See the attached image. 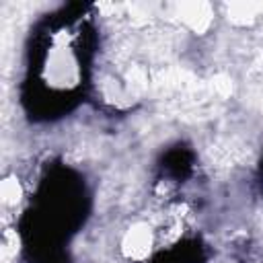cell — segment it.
<instances>
[{"label":"cell","instance_id":"cell-1","mask_svg":"<svg viewBox=\"0 0 263 263\" xmlns=\"http://www.w3.org/2000/svg\"><path fill=\"white\" fill-rule=\"evenodd\" d=\"M154 245L152 228L146 222L132 224L121 236V253L132 261H142L150 255Z\"/></svg>","mask_w":263,"mask_h":263},{"label":"cell","instance_id":"cell-2","mask_svg":"<svg viewBox=\"0 0 263 263\" xmlns=\"http://www.w3.org/2000/svg\"><path fill=\"white\" fill-rule=\"evenodd\" d=\"M179 16L183 18V23L187 27H191L193 31L201 33L210 27L212 23V12L208 4H195V2H187L179 6Z\"/></svg>","mask_w":263,"mask_h":263},{"label":"cell","instance_id":"cell-3","mask_svg":"<svg viewBox=\"0 0 263 263\" xmlns=\"http://www.w3.org/2000/svg\"><path fill=\"white\" fill-rule=\"evenodd\" d=\"M263 10V4L261 2H236V4H230L228 8V18L234 21V23H251L253 18L259 16V12Z\"/></svg>","mask_w":263,"mask_h":263},{"label":"cell","instance_id":"cell-4","mask_svg":"<svg viewBox=\"0 0 263 263\" xmlns=\"http://www.w3.org/2000/svg\"><path fill=\"white\" fill-rule=\"evenodd\" d=\"M0 193H2V201L6 205H14L21 201V195H23V189H21V183L18 179L14 177H6L2 181V187H0Z\"/></svg>","mask_w":263,"mask_h":263},{"label":"cell","instance_id":"cell-5","mask_svg":"<svg viewBox=\"0 0 263 263\" xmlns=\"http://www.w3.org/2000/svg\"><path fill=\"white\" fill-rule=\"evenodd\" d=\"M216 90H218L220 95H228V92H230V80H228L226 76H218V78H216Z\"/></svg>","mask_w":263,"mask_h":263}]
</instances>
